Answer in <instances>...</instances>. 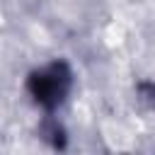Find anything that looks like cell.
Instances as JSON below:
<instances>
[{"instance_id": "obj_1", "label": "cell", "mask_w": 155, "mask_h": 155, "mask_svg": "<svg viewBox=\"0 0 155 155\" xmlns=\"http://www.w3.org/2000/svg\"><path fill=\"white\" fill-rule=\"evenodd\" d=\"M70 90H73V68L63 58H56L31 70L27 78V92L44 111H56L68 99Z\"/></svg>"}, {"instance_id": "obj_2", "label": "cell", "mask_w": 155, "mask_h": 155, "mask_svg": "<svg viewBox=\"0 0 155 155\" xmlns=\"http://www.w3.org/2000/svg\"><path fill=\"white\" fill-rule=\"evenodd\" d=\"M39 133H41V138L44 140H48L53 148H65V143H68V136H65V128L56 121V119H46L44 124H41V128H39Z\"/></svg>"}, {"instance_id": "obj_3", "label": "cell", "mask_w": 155, "mask_h": 155, "mask_svg": "<svg viewBox=\"0 0 155 155\" xmlns=\"http://www.w3.org/2000/svg\"><path fill=\"white\" fill-rule=\"evenodd\" d=\"M148 92H150V97H153V102H155V85H143Z\"/></svg>"}]
</instances>
